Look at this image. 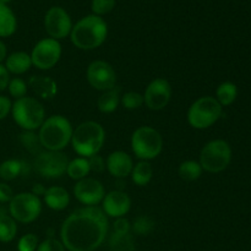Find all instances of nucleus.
<instances>
[{"label":"nucleus","instance_id":"nucleus-5","mask_svg":"<svg viewBox=\"0 0 251 251\" xmlns=\"http://www.w3.org/2000/svg\"><path fill=\"white\" fill-rule=\"evenodd\" d=\"M11 114L15 123L24 131L39 129L46 120L43 104L33 97H22L12 103Z\"/></svg>","mask_w":251,"mask_h":251},{"label":"nucleus","instance_id":"nucleus-21","mask_svg":"<svg viewBox=\"0 0 251 251\" xmlns=\"http://www.w3.org/2000/svg\"><path fill=\"white\" fill-rule=\"evenodd\" d=\"M28 164L21 159H6L0 164V179L5 181L15 180L19 176L28 174Z\"/></svg>","mask_w":251,"mask_h":251},{"label":"nucleus","instance_id":"nucleus-9","mask_svg":"<svg viewBox=\"0 0 251 251\" xmlns=\"http://www.w3.org/2000/svg\"><path fill=\"white\" fill-rule=\"evenodd\" d=\"M42 212V201L32 193H20L14 195L9 202V213L16 222L32 223Z\"/></svg>","mask_w":251,"mask_h":251},{"label":"nucleus","instance_id":"nucleus-36","mask_svg":"<svg viewBox=\"0 0 251 251\" xmlns=\"http://www.w3.org/2000/svg\"><path fill=\"white\" fill-rule=\"evenodd\" d=\"M65 247L60 240L55 238H47L46 240L41 243L36 251H65Z\"/></svg>","mask_w":251,"mask_h":251},{"label":"nucleus","instance_id":"nucleus-33","mask_svg":"<svg viewBox=\"0 0 251 251\" xmlns=\"http://www.w3.org/2000/svg\"><path fill=\"white\" fill-rule=\"evenodd\" d=\"M7 91H9L11 97H14L15 100H20L22 97H26L27 83L20 77L10 78V82L7 85Z\"/></svg>","mask_w":251,"mask_h":251},{"label":"nucleus","instance_id":"nucleus-35","mask_svg":"<svg viewBox=\"0 0 251 251\" xmlns=\"http://www.w3.org/2000/svg\"><path fill=\"white\" fill-rule=\"evenodd\" d=\"M39 245L38 237L32 233L25 234L24 237L20 238L19 243H17V250L19 251H36Z\"/></svg>","mask_w":251,"mask_h":251},{"label":"nucleus","instance_id":"nucleus-40","mask_svg":"<svg viewBox=\"0 0 251 251\" xmlns=\"http://www.w3.org/2000/svg\"><path fill=\"white\" fill-rule=\"evenodd\" d=\"M12 198H14V191L11 186L7 185L6 183H0V203L10 202Z\"/></svg>","mask_w":251,"mask_h":251},{"label":"nucleus","instance_id":"nucleus-14","mask_svg":"<svg viewBox=\"0 0 251 251\" xmlns=\"http://www.w3.org/2000/svg\"><path fill=\"white\" fill-rule=\"evenodd\" d=\"M172 97V86L168 80L158 77L152 80L144 95L145 104L151 110H162L168 105Z\"/></svg>","mask_w":251,"mask_h":251},{"label":"nucleus","instance_id":"nucleus-27","mask_svg":"<svg viewBox=\"0 0 251 251\" xmlns=\"http://www.w3.org/2000/svg\"><path fill=\"white\" fill-rule=\"evenodd\" d=\"M17 234V223L10 215H0V242L10 243Z\"/></svg>","mask_w":251,"mask_h":251},{"label":"nucleus","instance_id":"nucleus-42","mask_svg":"<svg viewBox=\"0 0 251 251\" xmlns=\"http://www.w3.org/2000/svg\"><path fill=\"white\" fill-rule=\"evenodd\" d=\"M46 191H47V189L44 188V185H42V184H34L33 185V188H32V191L31 193L33 194V195H36V196H43L44 194H46Z\"/></svg>","mask_w":251,"mask_h":251},{"label":"nucleus","instance_id":"nucleus-3","mask_svg":"<svg viewBox=\"0 0 251 251\" xmlns=\"http://www.w3.org/2000/svg\"><path fill=\"white\" fill-rule=\"evenodd\" d=\"M73 132V125L68 118L60 114L51 115L39 127V142L47 151H63L71 142Z\"/></svg>","mask_w":251,"mask_h":251},{"label":"nucleus","instance_id":"nucleus-12","mask_svg":"<svg viewBox=\"0 0 251 251\" xmlns=\"http://www.w3.org/2000/svg\"><path fill=\"white\" fill-rule=\"evenodd\" d=\"M44 28L50 38L56 41L66 38L73 29L70 15L60 6L50 7L44 16Z\"/></svg>","mask_w":251,"mask_h":251},{"label":"nucleus","instance_id":"nucleus-23","mask_svg":"<svg viewBox=\"0 0 251 251\" xmlns=\"http://www.w3.org/2000/svg\"><path fill=\"white\" fill-rule=\"evenodd\" d=\"M17 20L7 5L0 2V38L10 37L16 32Z\"/></svg>","mask_w":251,"mask_h":251},{"label":"nucleus","instance_id":"nucleus-10","mask_svg":"<svg viewBox=\"0 0 251 251\" xmlns=\"http://www.w3.org/2000/svg\"><path fill=\"white\" fill-rule=\"evenodd\" d=\"M69 158L63 151H42L37 154L33 167L39 176L47 179L61 178L68 169Z\"/></svg>","mask_w":251,"mask_h":251},{"label":"nucleus","instance_id":"nucleus-37","mask_svg":"<svg viewBox=\"0 0 251 251\" xmlns=\"http://www.w3.org/2000/svg\"><path fill=\"white\" fill-rule=\"evenodd\" d=\"M113 228H114V233H117V234H129V233H131V223L125 217L115 218Z\"/></svg>","mask_w":251,"mask_h":251},{"label":"nucleus","instance_id":"nucleus-30","mask_svg":"<svg viewBox=\"0 0 251 251\" xmlns=\"http://www.w3.org/2000/svg\"><path fill=\"white\" fill-rule=\"evenodd\" d=\"M156 223L150 216L141 215L134 220L131 223V232L134 234L140 235V237H147L153 232Z\"/></svg>","mask_w":251,"mask_h":251},{"label":"nucleus","instance_id":"nucleus-8","mask_svg":"<svg viewBox=\"0 0 251 251\" xmlns=\"http://www.w3.org/2000/svg\"><path fill=\"white\" fill-rule=\"evenodd\" d=\"M232 161V149L225 140H212L202 147L200 152V163L202 171L208 173H220L227 169Z\"/></svg>","mask_w":251,"mask_h":251},{"label":"nucleus","instance_id":"nucleus-2","mask_svg":"<svg viewBox=\"0 0 251 251\" xmlns=\"http://www.w3.org/2000/svg\"><path fill=\"white\" fill-rule=\"evenodd\" d=\"M108 36V25L100 16L88 15L74 25L70 39L81 50H93L102 46Z\"/></svg>","mask_w":251,"mask_h":251},{"label":"nucleus","instance_id":"nucleus-29","mask_svg":"<svg viewBox=\"0 0 251 251\" xmlns=\"http://www.w3.org/2000/svg\"><path fill=\"white\" fill-rule=\"evenodd\" d=\"M178 174L183 180L194 181L198 180L202 174V168L196 161H185L180 163L178 168Z\"/></svg>","mask_w":251,"mask_h":251},{"label":"nucleus","instance_id":"nucleus-4","mask_svg":"<svg viewBox=\"0 0 251 251\" xmlns=\"http://www.w3.org/2000/svg\"><path fill=\"white\" fill-rule=\"evenodd\" d=\"M105 142V131L102 125L97 122L81 123L74 130L71 137L73 149L78 156L90 158L100 153Z\"/></svg>","mask_w":251,"mask_h":251},{"label":"nucleus","instance_id":"nucleus-20","mask_svg":"<svg viewBox=\"0 0 251 251\" xmlns=\"http://www.w3.org/2000/svg\"><path fill=\"white\" fill-rule=\"evenodd\" d=\"M32 59L31 55L26 51H15L5 59V68L10 74L22 75L31 69Z\"/></svg>","mask_w":251,"mask_h":251},{"label":"nucleus","instance_id":"nucleus-13","mask_svg":"<svg viewBox=\"0 0 251 251\" xmlns=\"http://www.w3.org/2000/svg\"><path fill=\"white\" fill-rule=\"evenodd\" d=\"M87 81L95 90L108 91L115 87L117 74L113 66L104 60H95L88 65Z\"/></svg>","mask_w":251,"mask_h":251},{"label":"nucleus","instance_id":"nucleus-25","mask_svg":"<svg viewBox=\"0 0 251 251\" xmlns=\"http://www.w3.org/2000/svg\"><path fill=\"white\" fill-rule=\"evenodd\" d=\"M90 172L91 168L90 163H88V158H85V157H77V158L73 159V161H69L66 174H68L69 178L73 179V180L78 181L81 180V179L87 178Z\"/></svg>","mask_w":251,"mask_h":251},{"label":"nucleus","instance_id":"nucleus-6","mask_svg":"<svg viewBox=\"0 0 251 251\" xmlns=\"http://www.w3.org/2000/svg\"><path fill=\"white\" fill-rule=\"evenodd\" d=\"M223 107L215 97L205 96L196 100L188 110V123L198 130L208 129L222 117Z\"/></svg>","mask_w":251,"mask_h":251},{"label":"nucleus","instance_id":"nucleus-44","mask_svg":"<svg viewBox=\"0 0 251 251\" xmlns=\"http://www.w3.org/2000/svg\"><path fill=\"white\" fill-rule=\"evenodd\" d=\"M10 1H11V0H0V2H1V4H5V5L9 4Z\"/></svg>","mask_w":251,"mask_h":251},{"label":"nucleus","instance_id":"nucleus-15","mask_svg":"<svg viewBox=\"0 0 251 251\" xmlns=\"http://www.w3.org/2000/svg\"><path fill=\"white\" fill-rule=\"evenodd\" d=\"M105 190L103 184L95 178L81 179L74 186V196L85 206H97L103 201Z\"/></svg>","mask_w":251,"mask_h":251},{"label":"nucleus","instance_id":"nucleus-19","mask_svg":"<svg viewBox=\"0 0 251 251\" xmlns=\"http://www.w3.org/2000/svg\"><path fill=\"white\" fill-rule=\"evenodd\" d=\"M44 202L50 210L63 211L70 203V195L68 190L61 186H50L43 195Z\"/></svg>","mask_w":251,"mask_h":251},{"label":"nucleus","instance_id":"nucleus-22","mask_svg":"<svg viewBox=\"0 0 251 251\" xmlns=\"http://www.w3.org/2000/svg\"><path fill=\"white\" fill-rule=\"evenodd\" d=\"M120 98H122L120 97V88L117 86L113 87L112 90L104 91L97 100L98 110L104 114L115 112L120 104Z\"/></svg>","mask_w":251,"mask_h":251},{"label":"nucleus","instance_id":"nucleus-31","mask_svg":"<svg viewBox=\"0 0 251 251\" xmlns=\"http://www.w3.org/2000/svg\"><path fill=\"white\" fill-rule=\"evenodd\" d=\"M20 141L24 145L25 149L31 152V153L38 154L39 152H42L38 134H34V131H24L20 135Z\"/></svg>","mask_w":251,"mask_h":251},{"label":"nucleus","instance_id":"nucleus-11","mask_svg":"<svg viewBox=\"0 0 251 251\" xmlns=\"http://www.w3.org/2000/svg\"><path fill=\"white\" fill-rule=\"evenodd\" d=\"M32 65L39 70H49L59 63L61 58V44L53 38H43L33 47L29 54Z\"/></svg>","mask_w":251,"mask_h":251},{"label":"nucleus","instance_id":"nucleus-28","mask_svg":"<svg viewBox=\"0 0 251 251\" xmlns=\"http://www.w3.org/2000/svg\"><path fill=\"white\" fill-rule=\"evenodd\" d=\"M109 251H135V240L131 233L129 234L113 233L109 239Z\"/></svg>","mask_w":251,"mask_h":251},{"label":"nucleus","instance_id":"nucleus-39","mask_svg":"<svg viewBox=\"0 0 251 251\" xmlns=\"http://www.w3.org/2000/svg\"><path fill=\"white\" fill-rule=\"evenodd\" d=\"M12 103L9 97L0 95V120H4L11 113Z\"/></svg>","mask_w":251,"mask_h":251},{"label":"nucleus","instance_id":"nucleus-32","mask_svg":"<svg viewBox=\"0 0 251 251\" xmlns=\"http://www.w3.org/2000/svg\"><path fill=\"white\" fill-rule=\"evenodd\" d=\"M120 103H122L123 107L127 110H135L139 109L142 107V104L145 103L144 96L139 92H134V91H130V92L124 93L120 98Z\"/></svg>","mask_w":251,"mask_h":251},{"label":"nucleus","instance_id":"nucleus-17","mask_svg":"<svg viewBox=\"0 0 251 251\" xmlns=\"http://www.w3.org/2000/svg\"><path fill=\"white\" fill-rule=\"evenodd\" d=\"M105 167L110 176L117 179H125L131 174L134 162L130 154L124 151H114L107 157Z\"/></svg>","mask_w":251,"mask_h":251},{"label":"nucleus","instance_id":"nucleus-43","mask_svg":"<svg viewBox=\"0 0 251 251\" xmlns=\"http://www.w3.org/2000/svg\"><path fill=\"white\" fill-rule=\"evenodd\" d=\"M6 56H7V48L6 46H5L4 42L0 39V64H1L2 61H5Z\"/></svg>","mask_w":251,"mask_h":251},{"label":"nucleus","instance_id":"nucleus-38","mask_svg":"<svg viewBox=\"0 0 251 251\" xmlns=\"http://www.w3.org/2000/svg\"><path fill=\"white\" fill-rule=\"evenodd\" d=\"M88 163H90L91 172H96V173H100L105 169V163L104 159L100 156L96 154V156H92L88 158Z\"/></svg>","mask_w":251,"mask_h":251},{"label":"nucleus","instance_id":"nucleus-16","mask_svg":"<svg viewBox=\"0 0 251 251\" xmlns=\"http://www.w3.org/2000/svg\"><path fill=\"white\" fill-rule=\"evenodd\" d=\"M131 208L129 195L122 190H113L105 194L102 201V211L107 217H124Z\"/></svg>","mask_w":251,"mask_h":251},{"label":"nucleus","instance_id":"nucleus-18","mask_svg":"<svg viewBox=\"0 0 251 251\" xmlns=\"http://www.w3.org/2000/svg\"><path fill=\"white\" fill-rule=\"evenodd\" d=\"M28 86L32 88L34 95L42 100H51L58 93V85L49 76H32L28 80Z\"/></svg>","mask_w":251,"mask_h":251},{"label":"nucleus","instance_id":"nucleus-1","mask_svg":"<svg viewBox=\"0 0 251 251\" xmlns=\"http://www.w3.org/2000/svg\"><path fill=\"white\" fill-rule=\"evenodd\" d=\"M109 223L97 206L76 210L63 222L60 242L68 251H95L104 243Z\"/></svg>","mask_w":251,"mask_h":251},{"label":"nucleus","instance_id":"nucleus-34","mask_svg":"<svg viewBox=\"0 0 251 251\" xmlns=\"http://www.w3.org/2000/svg\"><path fill=\"white\" fill-rule=\"evenodd\" d=\"M115 0H92L91 2V10L92 14L96 16H100L107 15L112 11L115 7Z\"/></svg>","mask_w":251,"mask_h":251},{"label":"nucleus","instance_id":"nucleus-26","mask_svg":"<svg viewBox=\"0 0 251 251\" xmlns=\"http://www.w3.org/2000/svg\"><path fill=\"white\" fill-rule=\"evenodd\" d=\"M238 96V88L233 82H223L221 83L216 91V100L222 107H228L232 104Z\"/></svg>","mask_w":251,"mask_h":251},{"label":"nucleus","instance_id":"nucleus-7","mask_svg":"<svg viewBox=\"0 0 251 251\" xmlns=\"http://www.w3.org/2000/svg\"><path fill=\"white\" fill-rule=\"evenodd\" d=\"M131 150L141 161L154 159L163 150V139L156 129L140 126L131 135Z\"/></svg>","mask_w":251,"mask_h":251},{"label":"nucleus","instance_id":"nucleus-24","mask_svg":"<svg viewBox=\"0 0 251 251\" xmlns=\"http://www.w3.org/2000/svg\"><path fill=\"white\" fill-rule=\"evenodd\" d=\"M131 179L137 186H146L153 176V168L149 161H140L131 171Z\"/></svg>","mask_w":251,"mask_h":251},{"label":"nucleus","instance_id":"nucleus-41","mask_svg":"<svg viewBox=\"0 0 251 251\" xmlns=\"http://www.w3.org/2000/svg\"><path fill=\"white\" fill-rule=\"evenodd\" d=\"M9 82H10V73L6 70L5 65L0 64V92L6 90Z\"/></svg>","mask_w":251,"mask_h":251}]
</instances>
